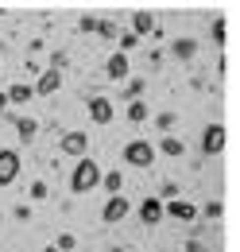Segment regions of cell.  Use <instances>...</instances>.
Returning <instances> with one entry per match:
<instances>
[{"instance_id":"cell-1","label":"cell","mask_w":240,"mask_h":252,"mask_svg":"<svg viewBox=\"0 0 240 252\" xmlns=\"http://www.w3.org/2000/svg\"><path fill=\"white\" fill-rule=\"evenodd\" d=\"M101 187V167H97V159H78V167H74V175H70V190L74 194H90V190Z\"/></svg>"},{"instance_id":"cell-2","label":"cell","mask_w":240,"mask_h":252,"mask_svg":"<svg viewBox=\"0 0 240 252\" xmlns=\"http://www.w3.org/2000/svg\"><path fill=\"white\" fill-rule=\"evenodd\" d=\"M124 163L148 171L151 163H155V144H148V140H128V144H124Z\"/></svg>"},{"instance_id":"cell-3","label":"cell","mask_w":240,"mask_h":252,"mask_svg":"<svg viewBox=\"0 0 240 252\" xmlns=\"http://www.w3.org/2000/svg\"><path fill=\"white\" fill-rule=\"evenodd\" d=\"M20 167H24V159L16 148H0V187H12L20 179Z\"/></svg>"},{"instance_id":"cell-4","label":"cell","mask_w":240,"mask_h":252,"mask_svg":"<svg viewBox=\"0 0 240 252\" xmlns=\"http://www.w3.org/2000/svg\"><path fill=\"white\" fill-rule=\"evenodd\" d=\"M59 148L66 152V156H74V159H86V152H90V136L78 128V132H66L59 140Z\"/></svg>"},{"instance_id":"cell-5","label":"cell","mask_w":240,"mask_h":252,"mask_svg":"<svg viewBox=\"0 0 240 252\" xmlns=\"http://www.w3.org/2000/svg\"><path fill=\"white\" fill-rule=\"evenodd\" d=\"M128 214H132V202H128L124 194H113V198L105 202V210H101V218L109 221V225H117V221H124Z\"/></svg>"},{"instance_id":"cell-6","label":"cell","mask_w":240,"mask_h":252,"mask_svg":"<svg viewBox=\"0 0 240 252\" xmlns=\"http://www.w3.org/2000/svg\"><path fill=\"white\" fill-rule=\"evenodd\" d=\"M59 86H62V70H59V66H47L31 90H35V97H51L55 90H59Z\"/></svg>"},{"instance_id":"cell-7","label":"cell","mask_w":240,"mask_h":252,"mask_svg":"<svg viewBox=\"0 0 240 252\" xmlns=\"http://www.w3.org/2000/svg\"><path fill=\"white\" fill-rule=\"evenodd\" d=\"M202 152L206 156H221L225 152V125H210L202 132Z\"/></svg>"},{"instance_id":"cell-8","label":"cell","mask_w":240,"mask_h":252,"mask_svg":"<svg viewBox=\"0 0 240 252\" xmlns=\"http://www.w3.org/2000/svg\"><path fill=\"white\" fill-rule=\"evenodd\" d=\"M113 117H117V109H113L109 97H90V121L93 125H113Z\"/></svg>"},{"instance_id":"cell-9","label":"cell","mask_w":240,"mask_h":252,"mask_svg":"<svg viewBox=\"0 0 240 252\" xmlns=\"http://www.w3.org/2000/svg\"><path fill=\"white\" fill-rule=\"evenodd\" d=\"M163 218H175V221H194V218H198V210H194L190 202H179V198H175V202H167V206H163Z\"/></svg>"},{"instance_id":"cell-10","label":"cell","mask_w":240,"mask_h":252,"mask_svg":"<svg viewBox=\"0 0 240 252\" xmlns=\"http://www.w3.org/2000/svg\"><path fill=\"white\" fill-rule=\"evenodd\" d=\"M140 221H144V225H159V221H163V202H159V198H144V202H140Z\"/></svg>"},{"instance_id":"cell-11","label":"cell","mask_w":240,"mask_h":252,"mask_svg":"<svg viewBox=\"0 0 240 252\" xmlns=\"http://www.w3.org/2000/svg\"><path fill=\"white\" fill-rule=\"evenodd\" d=\"M4 97H8V105H24V101L35 97V90H31L28 82H12V86L4 90Z\"/></svg>"},{"instance_id":"cell-12","label":"cell","mask_w":240,"mask_h":252,"mask_svg":"<svg viewBox=\"0 0 240 252\" xmlns=\"http://www.w3.org/2000/svg\"><path fill=\"white\" fill-rule=\"evenodd\" d=\"M105 74H109L113 82H124V78H128V55H120V51H117V55L105 63Z\"/></svg>"},{"instance_id":"cell-13","label":"cell","mask_w":240,"mask_h":252,"mask_svg":"<svg viewBox=\"0 0 240 252\" xmlns=\"http://www.w3.org/2000/svg\"><path fill=\"white\" fill-rule=\"evenodd\" d=\"M16 136H20L24 144H31V140L39 136V121H31V117H20V121H16Z\"/></svg>"},{"instance_id":"cell-14","label":"cell","mask_w":240,"mask_h":252,"mask_svg":"<svg viewBox=\"0 0 240 252\" xmlns=\"http://www.w3.org/2000/svg\"><path fill=\"white\" fill-rule=\"evenodd\" d=\"M159 152H163V156H171V159H182V156H186V144H182V140H175V136H163Z\"/></svg>"},{"instance_id":"cell-15","label":"cell","mask_w":240,"mask_h":252,"mask_svg":"<svg viewBox=\"0 0 240 252\" xmlns=\"http://www.w3.org/2000/svg\"><path fill=\"white\" fill-rule=\"evenodd\" d=\"M151 28H155L151 12H136V16H132V35H136V39H140V35H148Z\"/></svg>"},{"instance_id":"cell-16","label":"cell","mask_w":240,"mask_h":252,"mask_svg":"<svg viewBox=\"0 0 240 252\" xmlns=\"http://www.w3.org/2000/svg\"><path fill=\"white\" fill-rule=\"evenodd\" d=\"M128 121H132V125H144V121H148V105H144V101H128Z\"/></svg>"},{"instance_id":"cell-17","label":"cell","mask_w":240,"mask_h":252,"mask_svg":"<svg viewBox=\"0 0 240 252\" xmlns=\"http://www.w3.org/2000/svg\"><path fill=\"white\" fill-rule=\"evenodd\" d=\"M101 187L109 190V194H120V187H124V175H120V171H109V175H101Z\"/></svg>"},{"instance_id":"cell-18","label":"cell","mask_w":240,"mask_h":252,"mask_svg":"<svg viewBox=\"0 0 240 252\" xmlns=\"http://www.w3.org/2000/svg\"><path fill=\"white\" fill-rule=\"evenodd\" d=\"M171 51H175V59H194V51H198V43H194V39H179V43H175Z\"/></svg>"},{"instance_id":"cell-19","label":"cell","mask_w":240,"mask_h":252,"mask_svg":"<svg viewBox=\"0 0 240 252\" xmlns=\"http://www.w3.org/2000/svg\"><path fill=\"white\" fill-rule=\"evenodd\" d=\"M140 94H144V78H132V82H128V101H140Z\"/></svg>"},{"instance_id":"cell-20","label":"cell","mask_w":240,"mask_h":252,"mask_svg":"<svg viewBox=\"0 0 240 252\" xmlns=\"http://www.w3.org/2000/svg\"><path fill=\"white\" fill-rule=\"evenodd\" d=\"M155 125H159L167 136H171V128H175V113H159V117H155Z\"/></svg>"},{"instance_id":"cell-21","label":"cell","mask_w":240,"mask_h":252,"mask_svg":"<svg viewBox=\"0 0 240 252\" xmlns=\"http://www.w3.org/2000/svg\"><path fill=\"white\" fill-rule=\"evenodd\" d=\"M74 245H78V237H74V233H62V237H59V245H55V249H59V252H70V249H74Z\"/></svg>"},{"instance_id":"cell-22","label":"cell","mask_w":240,"mask_h":252,"mask_svg":"<svg viewBox=\"0 0 240 252\" xmlns=\"http://www.w3.org/2000/svg\"><path fill=\"white\" fill-rule=\"evenodd\" d=\"M31 198H35V202H43V198H47V183H43V179H39V183H31Z\"/></svg>"},{"instance_id":"cell-23","label":"cell","mask_w":240,"mask_h":252,"mask_svg":"<svg viewBox=\"0 0 240 252\" xmlns=\"http://www.w3.org/2000/svg\"><path fill=\"white\" fill-rule=\"evenodd\" d=\"M213 39H217V43H225V20H217V24H213Z\"/></svg>"},{"instance_id":"cell-24","label":"cell","mask_w":240,"mask_h":252,"mask_svg":"<svg viewBox=\"0 0 240 252\" xmlns=\"http://www.w3.org/2000/svg\"><path fill=\"white\" fill-rule=\"evenodd\" d=\"M221 214H225V210H221V202H210V206H206V218H221Z\"/></svg>"},{"instance_id":"cell-25","label":"cell","mask_w":240,"mask_h":252,"mask_svg":"<svg viewBox=\"0 0 240 252\" xmlns=\"http://www.w3.org/2000/svg\"><path fill=\"white\" fill-rule=\"evenodd\" d=\"M97 32L105 35V39H113V35H117V28H113V24H97Z\"/></svg>"},{"instance_id":"cell-26","label":"cell","mask_w":240,"mask_h":252,"mask_svg":"<svg viewBox=\"0 0 240 252\" xmlns=\"http://www.w3.org/2000/svg\"><path fill=\"white\" fill-rule=\"evenodd\" d=\"M4 109H8V97H4V94H0V113H4Z\"/></svg>"},{"instance_id":"cell-27","label":"cell","mask_w":240,"mask_h":252,"mask_svg":"<svg viewBox=\"0 0 240 252\" xmlns=\"http://www.w3.org/2000/svg\"><path fill=\"white\" fill-rule=\"evenodd\" d=\"M43 252H59V249H55V245H51V249H43Z\"/></svg>"}]
</instances>
